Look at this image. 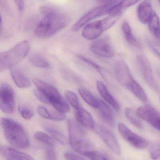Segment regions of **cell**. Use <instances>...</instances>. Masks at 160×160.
I'll list each match as a JSON object with an SVG mask.
<instances>
[{
	"mask_svg": "<svg viewBox=\"0 0 160 160\" xmlns=\"http://www.w3.org/2000/svg\"><path fill=\"white\" fill-rule=\"evenodd\" d=\"M43 18L39 22L34 30V35L41 39L47 38L63 29L69 24V17L58 9L48 5L40 8Z\"/></svg>",
	"mask_w": 160,
	"mask_h": 160,
	"instance_id": "cell-1",
	"label": "cell"
},
{
	"mask_svg": "<svg viewBox=\"0 0 160 160\" xmlns=\"http://www.w3.org/2000/svg\"><path fill=\"white\" fill-rule=\"evenodd\" d=\"M2 127L5 138L16 149H25L30 146V139L23 126L9 118L1 119Z\"/></svg>",
	"mask_w": 160,
	"mask_h": 160,
	"instance_id": "cell-2",
	"label": "cell"
},
{
	"mask_svg": "<svg viewBox=\"0 0 160 160\" xmlns=\"http://www.w3.org/2000/svg\"><path fill=\"white\" fill-rule=\"evenodd\" d=\"M68 129L69 143L75 152L84 155L92 150V146L87 133L78 122L70 119L68 121Z\"/></svg>",
	"mask_w": 160,
	"mask_h": 160,
	"instance_id": "cell-3",
	"label": "cell"
},
{
	"mask_svg": "<svg viewBox=\"0 0 160 160\" xmlns=\"http://www.w3.org/2000/svg\"><path fill=\"white\" fill-rule=\"evenodd\" d=\"M30 45L25 40L16 45L13 48L0 54V71L2 72L14 68L29 54Z\"/></svg>",
	"mask_w": 160,
	"mask_h": 160,
	"instance_id": "cell-4",
	"label": "cell"
},
{
	"mask_svg": "<svg viewBox=\"0 0 160 160\" xmlns=\"http://www.w3.org/2000/svg\"><path fill=\"white\" fill-rule=\"evenodd\" d=\"M33 82L37 89L45 96L48 104L51 105L57 111L63 114L70 111L69 104L62 98L58 91L55 87L37 78L33 79Z\"/></svg>",
	"mask_w": 160,
	"mask_h": 160,
	"instance_id": "cell-5",
	"label": "cell"
},
{
	"mask_svg": "<svg viewBox=\"0 0 160 160\" xmlns=\"http://www.w3.org/2000/svg\"><path fill=\"white\" fill-rule=\"evenodd\" d=\"M121 14L112 15L101 20L89 23L84 27L82 35L85 39L93 40L107 30L112 28L119 19Z\"/></svg>",
	"mask_w": 160,
	"mask_h": 160,
	"instance_id": "cell-6",
	"label": "cell"
},
{
	"mask_svg": "<svg viewBox=\"0 0 160 160\" xmlns=\"http://www.w3.org/2000/svg\"><path fill=\"white\" fill-rule=\"evenodd\" d=\"M120 1H105L102 5L97 6L88 12L81 17L72 27V31L77 32L86 26L89 22L99 17L106 14H109L111 10L118 4Z\"/></svg>",
	"mask_w": 160,
	"mask_h": 160,
	"instance_id": "cell-7",
	"label": "cell"
},
{
	"mask_svg": "<svg viewBox=\"0 0 160 160\" xmlns=\"http://www.w3.org/2000/svg\"><path fill=\"white\" fill-rule=\"evenodd\" d=\"M0 107L2 112L6 114H12L14 112V92L12 87L6 83L1 84Z\"/></svg>",
	"mask_w": 160,
	"mask_h": 160,
	"instance_id": "cell-8",
	"label": "cell"
},
{
	"mask_svg": "<svg viewBox=\"0 0 160 160\" xmlns=\"http://www.w3.org/2000/svg\"><path fill=\"white\" fill-rule=\"evenodd\" d=\"M90 49L97 56L110 58L115 56V51L111 40L107 36L95 40L91 43Z\"/></svg>",
	"mask_w": 160,
	"mask_h": 160,
	"instance_id": "cell-9",
	"label": "cell"
},
{
	"mask_svg": "<svg viewBox=\"0 0 160 160\" xmlns=\"http://www.w3.org/2000/svg\"><path fill=\"white\" fill-rule=\"evenodd\" d=\"M136 62L141 75L146 83L152 89L159 91V86L154 79L151 65L147 57L143 55H138L137 57Z\"/></svg>",
	"mask_w": 160,
	"mask_h": 160,
	"instance_id": "cell-10",
	"label": "cell"
},
{
	"mask_svg": "<svg viewBox=\"0 0 160 160\" xmlns=\"http://www.w3.org/2000/svg\"><path fill=\"white\" fill-rule=\"evenodd\" d=\"M114 72L118 82L125 88L130 90L133 78L128 65L123 60H118L114 65Z\"/></svg>",
	"mask_w": 160,
	"mask_h": 160,
	"instance_id": "cell-11",
	"label": "cell"
},
{
	"mask_svg": "<svg viewBox=\"0 0 160 160\" xmlns=\"http://www.w3.org/2000/svg\"><path fill=\"white\" fill-rule=\"evenodd\" d=\"M118 129L121 136L136 148L142 149L148 146V142L146 139L133 132L123 123H119Z\"/></svg>",
	"mask_w": 160,
	"mask_h": 160,
	"instance_id": "cell-12",
	"label": "cell"
},
{
	"mask_svg": "<svg viewBox=\"0 0 160 160\" xmlns=\"http://www.w3.org/2000/svg\"><path fill=\"white\" fill-rule=\"evenodd\" d=\"M95 132L105 143L106 145L116 154L119 155L121 152L120 146L115 135L111 131L102 125L96 124L95 125Z\"/></svg>",
	"mask_w": 160,
	"mask_h": 160,
	"instance_id": "cell-13",
	"label": "cell"
},
{
	"mask_svg": "<svg viewBox=\"0 0 160 160\" xmlns=\"http://www.w3.org/2000/svg\"><path fill=\"white\" fill-rule=\"evenodd\" d=\"M139 118L160 131V113L148 105L141 106L137 111Z\"/></svg>",
	"mask_w": 160,
	"mask_h": 160,
	"instance_id": "cell-14",
	"label": "cell"
},
{
	"mask_svg": "<svg viewBox=\"0 0 160 160\" xmlns=\"http://www.w3.org/2000/svg\"><path fill=\"white\" fill-rule=\"evenodd\" d=\"M0 149L1 154L5 160H34L29 154L13 148L1 146Z\"/></svg>",
	"mask_w": 160,
	"mask_h": 160,
	"instance_id": "cell-15",
	"label": "cell"
},
{
	"mask_svg": "<svg viewBox=\"0 0 160 160\" xmlns=\"http://www.w3.org/2000/svg\"><path fill=\"white\" fill-rule=\"evenodd\" d=\"M75 117L77 122L81 126L90 130H94L95 124L93 118L87 110L80 107L76 109Z\"/></svg>",
	"mask_w": 160,
	"mask_h": 160,
	"instance_id": "cell-16",
	"label": "cell"
},
{
	"mask_svg": "<svg viewBox=\"0 0 160 160\" xmlns=\"http://www.w3.org/2000/svg\"><path fill=\"white\" fill-rule=\"evenodd\" d=\"M96 109L98 110L99 117L104 122L111 127H115L116 122L114 114L106 103L99 99V105Z\"/></svg>",
	"mask_w": 160,
	"mask_h": 160,
	"instance_id": "cell-17",
	"label": "cell"
},
{
	"mask_svg": "<svg viewBox=\"0 0 160 160\" xmlns=\"http://www.w3.org/2000/svg\"><path fill=\"white\" fill-rule=\"evenodd\" d=\"M152 8L151 3L148 1L141 2L137 8V16L138 20L143 24L148 23L152 17Z\"/></svg>",
	"mask_w": 160,
	"mask_h": 160,
	"instance_id": "cell-18",
	"label": "cell"
},
{
	"mask_svg": "<svg viewBox=\"0 0 160 160\" xmlns=\"http://www.w3.org/2000/svg\"><path fill=\"white\" fill-rule=\"evenodd\" d=\"M96 88L100 95L104 99L105 101L107 102L117 111H119L120 108L119 104L108 91L107 88L105 84L102 81L97 80L96 82Z\"/></svg>",
	"mask_w": 160,
	"mask_h": 160,
	"instance_id": "cell-19",
	"label": "cell"
},
{
	"mask_svg": "<svg viewBox=\"0 0 160 160\" xmlns=\"http://www.w3.org/2000/svg\"><path fill=\"white\" fill-rule=\"evenodd\" d=\"M10 73L13 80L18 88L26 89L31 87L30 81L20 69L14 67L10 70Z\"/></svg>",
	"mask_w": 160,
	"mask_h": 160,
	"instance_id": "cell-20",
	"label": "cell"
},
{
	"mask_svg": "<svg viewBox=\"0 0 160 160\" xmlns=\"http://www.w3.org/2000/svg\"><path fill=\"white\" fill-rule=\"evenodd\" d=\"M122 30L124 39L127 42L134 48L138 49H141V45L132 34L131 27L128 23L124 22L122 23Z\"/></svg>",
	"mask_w": 160,
	"mask_h": 160,
	"instance_id": "cell-21",
	"label": "cell"
},
{
	"mask_svg": "<svg viewBox=\"0 0 160 160\" xmlns=\"http://www.w3.org/2000/svg\"><path fill=\"white\" fill-rule=\"evenodd\" d=\"M78 93L84 101L90 106L97 108L99 105V99L96 98L89 91L85 88H79Z\"/></svg>",
	"mask_w": 160,
	"mask_h": 160,
	"instance_id": "cell-22",
	"label": "cell"
},
{
	"mask_svg": "<svg viewBox=\"0 0 160 160\" xmlns=\"http://www.w3.org/2000/svg\"><path fill=\"white\" fill-rule=\"evenodd\" d=\"M148 28L151 34L160 40V20L155 13H153L152 17L149 21Z\"/></svg>",
	"mask_w": 160,
	"mask_h": 160,
	"instance_id": "cell-23",
	"label": "cell"
},
{
	"mask_svg": "<svg viewBox=\"0 0 160 160\" xmlns=\"http://www.w3.org/2000/svg\"><path fill=\"white\" fill-rule=\"evenodd\" d=\"M44 128L53 139L62 145L66 144V138L59 130L56 129L55 127L48 125H45Z\"/></svg>",
	"mask_w": 160,
	"mask_h": 160,
	"instance_id": "cell-24",
	"label": "cell"
},
{
	"mask_svg": "<svg viewBox=\"0 0 160 160\" xmlns=\"http://www.w3.org/2000/svg\"><path fill=\"white\" fill-rule=\"evenodd\" d=\"M125 115L128 120L137 128L141 129L143 128L142 122L139 119L137 112L131 108L125 109Z\"/></svg>",
	"mask_w": 160,
	"mask_h": 160,
	"instance_id": "cell-25",
	"label": "cell"
},
{
	"mask_svg": "<svg viewBox=\"0 0 160 160\" xmlns=\"http://www.w3.org/2000/svg\"><path fill=\"white\" fill-rule=\"evenodd\" d=\"M130 91L140 101L145 102L148 100V97L145 91L140 84L136 80H134L132 83Z\"/></svg>",
	"mask_w": 160,
	"mask_h": 160,
	"instance_id": "cell-26",
	"label": "cell"
},
{
	"mask_svg": "<svg viewBox=\"0 0 160 160\" xmlns=\"http://www.w3.org/2000/svg\"><path fill=\"white\" fill-rule=\"evenodd\" d=\"M32 64L36 67L42 69H49L50 65L46 59L38 54H33L29 58Z\"/></svg>",
	"mask_w": 160,
	"mask_h": 160,
	"instance_id": "cell-27",
	"label": "cell"
},
{
	"mask_svg": "<svg viewBox=\"0 0 160 160\" xmlns=\"http://www.w3.org/2000/svg\"><path fill=\"white\" fill-rule=\"evenodd\" d=\"M33 138L38 142L48 145V147H53L55 144L54 139L51 136L43 132H36L33 135Z\"/></svg>",
	"mask_w": 160,
	"mask_h": 160,
	"instance_id": "cell-28",
	"label": "cell"
},
{
	"mask_svg": "<svg viewBox=\"0 0 160 160\" xmlns=\"http://www.w3.org/2000/svg\"><path fill=\"white\" fill-rule=\"evenodd\" d=\"M64 94L68 102L75 110L80 107L79 99L75 93L71 91L67 90L65 92Z\"/></svg>",
	"mask_w": 160,
	"mask_h": 160,
	"instance_id": "cell-29",
	"label": "cell"
},
{
	"mask_svg": "<svg viewBox=\"0 0 160 160\" xmlns=\"http://www.w3.org/2000/svg\"><path fill=\"white\" fill-rule=\"evenodd\" d=\"M149 152L153 160H160V141L153 142L149 148Z\"/></svg>",
	"mask_w": 160,
	"mask_h": 160,
	"instance_id": "cell-30",
	"label": "cell"
},
{
	"mask_svg": "<svg viewBox=\"0 0 160 160\" xmlns=\"http://www.w3.org/2000/svg\"><path fill=\"white\" fill-rule=\"evenodd\" d=\"M18 111L22 118L26 120H30L33 117L34 112L32 109L26 106L18 107Z\"/></svg>",
	"mask_w": 160,
	"mask_h": 160,
	"instance_id": "cell-31",
	"label": "cell"
},
{
	"mask_svg": "<svg viewBox=\"0 0 160 160\" xmlns=\"http://www.w3.org/2000/svg\"><path fill=\"white\" fill-rule=\"evenodd\" d=\"M84 155L91 160H108L102 153L95 151H90Z\"/></svg>",
	"mask_w": 160,
	"mask_h": 160,
	"instance_id": "cell-32",
	"label": "cell"
},
{
	"mask_svg": "<svg viewBox=\"0 0 160 160\" xmlns=\"http://www.w3.org/2000/svg\"><path fill=\"white\" fill-rule=\"evenodd\" d=\"M62 75L63 78L69 81L72 82H78L80 80V78L77 76L74 73L71 72V71H68L67 70H62Z\"/></svg>",
	"mask_w": 160,
	"mask_h": 160,
	"instance_id": "cell-33",
	"label": "cell"
},
{
	"mask_svg": "<svg viewBox=\"0 0 160 160\" xmlns=\"http://www.w3.org/2000/svg\"><path fill=\"white\" fill-rule=\"evenodd\" d=\"M78 58L80 59L81 61L85 62V63H87L88 65H89L91 67L93 68V69L96 70V71H98L99 72V73H100L101 72H102V67H101L99 66L98 64H96L95 62H93L91 60L87 58H85V57H83V56H79L78 55L77 56Z\"/></svg>",
	"mask_w": 160,
	"mask_h": 160,
	"instance_id": "cell-34",
	"label": "cell"
},
{
	"mask_svg": "<svg viewBox=\"0 0 160 160\" xmlns=\"http://www.w3.org/2000/svg\"><path fill=\"white\" fill-rule=\"evenodd\" d=\"M37 112L40 116L46 119H51V114L46 108L43 106L38 107Z\"/></svg>",
	"mask_w": 160,
	"mask_h": 160,
	"instance_id": "cell-35",
	"label": "cell"
},
{
	"mask_svg": "<svg viewBox=\"0 0 160 160\" xmlns=\"http://www.w3.org/2000/svg\"><path fill=\"white\" fill-rule=\"evenodd\" d=\"M148 44L152 50L160 58V43L152 41H148Z\"/></svg>",
	"mask_w": 160,
	"mask_h": 160,
	"instance_id": "cell-36",
	"label": "cell"
},
{
	"mask_svg": "<svg viewBox=\"0 0 160 160\" xmlns=\"http://www.w3.org/2000/svg\"><path fill=\"white\" fill-rule=\"evenodd\" d=\"M45 160H57L56 152L51 147H48L45 151Z\"/></svg>",
	"mask_w": 160,
	"mask_h": 160,
	"instance_id": "cell-37",
	"label": "cell"
},
{
	"mask_svg": "<svg viewBox=\"0 0 160 160\" xmlns=\"http://www.w3.org/2000/svg\"><path fill=\"white\" fill-rule=\"evenodd\" d=\"M64 156L66 160H85L81 156L72 152H65Z\"/></svg>",
	"mask_w": 160,
	"mask_h": 160,
	"instance_id": "cell-38",
	"label": "cell"
},
{
	"mask_svg": "<svg viewBox=\"0 0 160 160\" xmlns=\"http://www.w3.org/2000/svg\"><path fill=\"white\" fill-rule=\"evenodd\" d=\"M51 114V120L56 121H62L65 119L66 116L65 114L61 113L58 111H54Z\"/></svg>",
	"mask_w": 160,
	"mask_h": 160,
	"instance_id": "cell-39",
	"label": "cell"
},
{
	"mask_svg": "<svg viewBox=\"0 0 160 160\" xmlns=\"http://www.w3.org/2000/svg\"><path fill=\"white\" fill-rule=\"evenodd\" d=\"M18 9V11L22 12L25 9V1H14Z\"/></svg>",
	"mask_w": 160,
	"mask_h": 160,
	"instance_id": "cell-40",
	"label": "cell"
},
{
	"mask_svg": "<svg viewBox=\"0 0 160 160\" xmlns=\"http://www.w3.org/2000/svg\"><path fill=\"white\" fill-rule=\"evenodd\" d=\"M158 74H159V77H160V71L158 72Z\"/></svg>",
	"mask_w": 160,
	"mask_h": 160,
	"instance_id": "cell-41",
	"label": "cell"
},
{
	"mask_svg": "<svg viewBox=\"0 0 160 160\" xmlns=\"http://www.w3.org/2000/svg\"><path fill=\"white\" fill-rule=\"evenodd\" d=\"M159 3H160V1H159Z\"/></svg>",
	"mask_w": 160,
	"mask_h": 160,
	"instance_id": "cell-42",
	"label": "cell"
}]
</instances>
